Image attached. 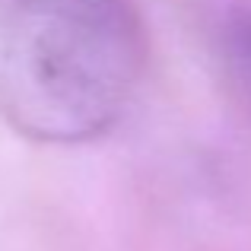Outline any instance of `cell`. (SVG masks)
Segmentation results:
<instances>
[{
	"instance_id": "cell-1",
	"label": "cell",
	"mask_w": 251,
	"mask_h": 251,
	"mask_svg": "<svg viewBox=\"0 0 251 251\" xmlns=\"http://www.w3.org/2000/svg\"><path fill=\"white\" fill-rule=\"evenodd\" d=\"M147 64L130 0H0V115L25 140L105 137Z\"/></svg>"
},
{
	"instance_id": "cell-2",
	"label": "cell",
	"mask_w": 251,
	"mask_h": 251,
	"mask_svg": "<svg viewBox=\"0 0 251 251\" xmlns=\"http://www.w3.org/2000/svg\"><path fill=\"white\" fill-rule=\"evenodd\" d=\"M229 61L239 70V76L251 86V16H239L226 32Z\"/></svg>"
}]
</instances>
